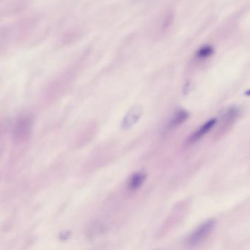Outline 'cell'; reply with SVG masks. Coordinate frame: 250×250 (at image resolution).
<instances>
[{
    "instance_id": "1",
    "label": "cell",
    "mask_w": 250,
    "mask_h": 250,
    "mask_svg": "<svg viewBox=\"0 0 250 250\" xmlns=\"http://www.w3.org/2000/svg\"><path fill=\"white\" fill-rule=\"evenodd\" d=\"M33 129V118L30 115L21 116L16 122L14 128V138L17 142L28 140Z\"/></svg>"
},
{
    "instance_id": "2",
    "label": "cell",
    "mask_w": 250,
    "mask_h": 250,
    "mask_svg": "<svg viewBox=\"0 0 250 250\" xmlns=\"http://www.w3.org/2000/svg\"><path fill=\"white\" fill-rule=\"evenodd\" d=\"M214 225V221L209 220L198 227L188 238V244L191 246L198 245L205 241L212 232Z\"/></svg>"
},
{
    "instance_id": "3",
    "label": "cell",
    "mask_w": 250,
    "mask_h": 250,
    "mask_svg": "<svg viewBox=\"0 0 250 250\" xmlns=\"http://www.w3.org/2000/svg\"><path fill=\"white\" fill-rule=\"evenodd\" d=\"M141 116V111L138 107H134L130 112H129L126 117L122 122V128L128 129L132 127L139 120Z\"/></svg>"
},
{
    "instance_id": "4",
    "label": "cell",
    "mask_w": 250,
    "mask_h": 250,
    "mask_svg": "<svg viewBox=\"0 0 250 250\" xmlns=\"http://www.w3.org/2000/svg\"><path fill=\"white\" fill-rule=\"evenodd\" d=\"M217 123V120L215 119H212L210 120L209 121L205 123L203 126H201L193 135L192 137L190 138L191 142H195V141L199 140L200 139L205 136L208 132H209L213 127H214L215 123Z\"/></svg>"
},
{
    "instance_id": "5",
    "label": "cell",
    "mask_w": 250,
    "mask_h": 250,
    "mask_svg": "<svg viewBox=\"0 0 250 250\" xmlns=\"http://www.w3.org/2000/svg\"><path fill=\"white\" fill-rule=\"evenodd\" d=\"M146 180V175L142 172H136L131 177L129 182V188L131 190L134 191L140 188L143 182Z\"/></svg>"
},
{
    "instance_id": "6",
    "label": "cell",
    "mask_w": 250,
    "mask_h": 250,
    "mask_svg": "<svg viewBox=\"0 0 250 250\" xmlns=\"http://www.w3.org/2000/svg\"><path fill=\"white\" fill-rule=\"evenodd\" d=\"M188 117H189V114H188L187 112L185 111V110L178 111L174 116L173 119L171 120L169 126L171 127H173V126H177L178 125L182 124V123L186 121Z\"/></svg>"
},
{
    "instance_id": "7",
    "label": "cell",
    "mask_w": 250,
    "mask_h": 250,
    "mask_svg": "<svg viewBox=\"0 0 250 250\" xmlns=\"http://www.w3.org/2000/svg\"><path fill=\"white\" fill-rule=\"evenodd\" d=\"M214 54V48L211 46L205 45L201 47L197 51V57L199 59H206Z\"/></svg>"
},
{
    "instance_id": "8",
    "label": "cell",
    "mask_w": 250,
    "mask_h": 250,
    "mask_svg": "<svg viewBox=\"0 0 250 250\" xmlns=\"http://www.w3.org/2000/svg\"><path fill=\"white\" fill-rule=\"evenodd\" d=\"M245 95L247 96H250V90H247V91L245 92Z\"/></svg>"
}]
</instances>
